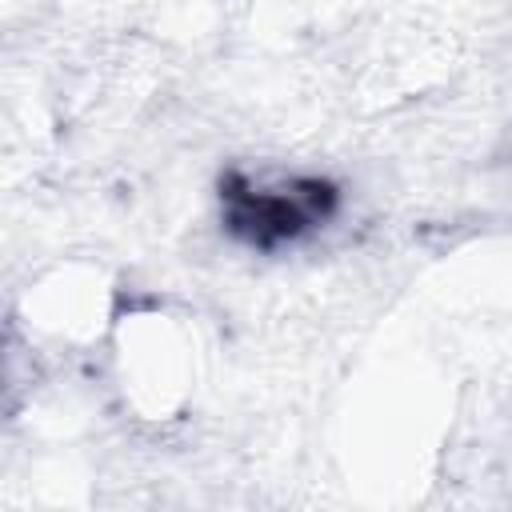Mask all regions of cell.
<instances>
[{"instance_id":"1","label":"cell","mask_w":512,"mask_h":512,"mask_svg":"<svg viewBox=\"0 0 512 512\" xmlns=\"http://www.w3.org/2000/svg\"><path fill=\"white\" fill-rule=\"evenodd\" d=\"M224 208H228V228L240 240L256 248H276L328 220L336 208V188L328 180H292L276 188H252L248 180H228Z\"/></svg>"}]
</instances>
